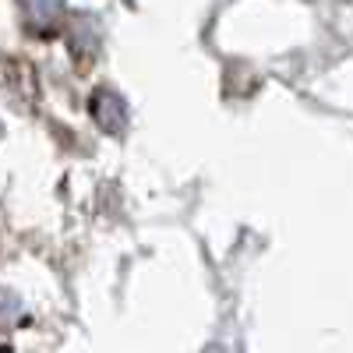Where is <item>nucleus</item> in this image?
Masks as SVG:
<instances>
[{"label": "nucleus", "mask_w": 353, "mask_h": 353, "mask_svg": "<svg viewBox=\"0 0 353 353\" xmlns=\"http://www.w3.org/2000/svg\"><path fill=\"white\" fill-rule=\"evenodd\" d=\"M88 110H92V121L106 134H124V128H128V103L117 96L113 88H96L92 99H88Z\"/></svg>", "instance_id": "obj_2"}, {"label": "nucleus", "mask_w": 353, "mask_h": 353, "mask_svg": "<svg viewBox=\"0 0 353 353\" xmlns=\"http://www.w3.org/2000/svg\"><path fill=\"white\" fill-rule=\"evenodd\" d=\"M21 21L32 36L50 39L64 28L68 21V4L64 0H21Z\"/></svg>", "instance_id": "obj_1"}, {"label": "nucleus", "mask_w": 353, "mask_h": 353, "mask_svg": "<svg viewBox=\"0 0 353 353\" xmlns=\"http://www.w3.org/2000/svg\"><path fill=\"white\" fill-rule=\"evenodd\" d=\"M21 314H25L21 301L14 297V293L0 290V329H11V325H18V321H21Z\"/></svg>", "instance_id": "obj_3"}]
</instances>
